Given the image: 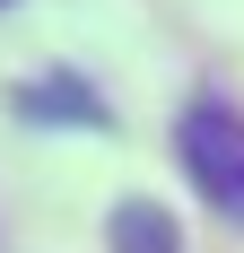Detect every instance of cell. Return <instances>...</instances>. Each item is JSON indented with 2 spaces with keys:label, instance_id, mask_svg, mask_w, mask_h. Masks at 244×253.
<instances>
[{
  "label": "cell",
  "instance_id": "obj_1",
  "mask_svg": "<svg viewBox=\"0 0 244 253\" xmlns=\"http://www.w3.org/2000/svg\"><path fill=\"white\" fill-rule=\"evenodd\" d=\"M174 140H183V175H192L227 218H244V114H227V105H192Z\"/></svg>",
  "mask_w": 244,
  "mask_h": 253
},
{
  "label": "cell",
  "instance_id": "obj_2",
  "mask_svg": "<svg viewBox=\"0 0 244 253\" xmlns=\"http://www.w3.org/2000/svg\"><path fill=\"white\" fill-rule=\"evenodd\" d=\"M114 253H183V245H174V218H166V210L131 201V210H114Z\"/></svg>",
  "mask_w": 244,
  "mask_h": 253
}]
</instances>
